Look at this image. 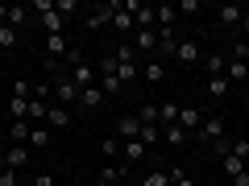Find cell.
<instances>
[{
    "label": "cell",
    "instance_id": "1",
    "mask_svg": "<svg viewBox=\"0 0 249 186\" xmlns=\"http://www.w3.org/2000/svg\"><path fill=\"white\" fill-rule=\"evenodd\" d=\"M196 137H199L204 145H216V141L224 137V120H220V116H204V124L196 128Z\"/></svg>",
    "mask_w": 249,
    "mask_h": 186
},
{
    "label": "cell",
    "instance_id": "2",
    "mask_svg": "<svg viewBox=\"0 0 249 186\" xmlns=\"http://www.w3.org/2000/svg\"><path fill=\"white\" fill-rule=\"evenodd\" d=\"M112 13H116V4H96V9L88 13V29H104V25H112Z\"/></svg>",
    "mask_w": 249,
    "mask_h": 186
},
{
    "label": "cell",
    "instance_id": "3",
    "mask_svg": "<svg viewBox=\"0 0 249 186\" xmlns=\"http://www.w3.org/2000/svg\"><path fill=\"white\" fill-rule=\"evenodd\" d=\"M199 124H204V112H199V108H178V128L196 133Z\"/></svg>",
    "mask_w": 249,
    "mask_h": 186
},
{
    "label": "cell",
    "instance_id": "4",
    "mask_svg": "<svg viewBox=\"0 0 249 186\" xmlns=\"http://www.w3.org/2000/svg\"><path fill=\"white\" fill-rule=\"evenodd\" d=\"M58 99H62V108H67V104H79V87L71 83V75H58Z\"/></svg>",
    "mask_w": 249,
    "mask_h": 186
},
{
    "label": "cell",
    "instance_id": "5",
    "mask_svg": "<svg viewBox=\"0 0 249 186\" xmlns=\"http://www.w3.org/2000/svg\"><path fill=\"white\" fill-rule=\"evenodd\" d=\"M133 50H158V29H133Z\"/></svg>",
    "mask_w": 249,
    "mask_h": 186
},
{
    "label": "cell",
    "instance_id": "6",
    "mask_svg": "<svg viewBox=\"0 0 249 186\" xmlns=\"http://www.w3.org/2000/svg\"><path fill=\"white\" fill-rule=\"evenodd\" d=\"M67 50H71V42L62 33H54V37H46V54H50V62H58V58H67Z\"/></svg>",
    "mask_w": 249,
    "mask_h": 186
},
{
    "label": "cell",
    "instance_id": "7",
    "mask_svg": "<svg viewBox=\"0 0 249 186\" xmlns=\"http://www.w3.org/2000/svg\"><path fill=\"white\" fill-rule=\"evenodd\" d=\"M25 161H29V149H25V145H9V149H4V166H9V170H21Z\"/></svg>",
    "mask_w": 249,
    "mask_h": 186
},
{
    "label": "cell",
    "instance_id": "8",
    "mask_svg": "<svg viewBox=\"0 0 249 186\" xmlns=\"http://www.w3.org/2000/svg\"><path fill=\"white\" fill-rule=\"evenodd\" d=\"M116 133H121L124 141H137V137H142V120H137V116H121V124H116Z\"/></svg>",
    "mask_w": 249,
    "mask_h": 186
},
{
    "label": "cell",
    "instance_id": "9",
    "mask_svg": "<svg viewBox=\"0 0 249 186\" xmlns=\"http://www.w3.org/2000/svg\"><path fill=\"white\" fill-rule=\"evenodd\" d=\"M37 21H42V29H46V37H54V33H62V25H67V17H62L58 9H54V13H46V17H37Z\"/></svg>",
    "mask_w": 249,
    "mask_h": 186
},
{
    "label": "cell",
    "instance_id": "10",
    "mask_svg": "<svg viewBox=\"0 0 249 186\" xmlns=\"http://www.w3.org/2000/svg\"><path fill=\"white\" fill-rule=\"evenodd\" d=\"M104 99H108V95L100 91V83H91V87H83V91H79V104H83V108H100Z\"/></svg>",
    "mask_w": 249,
    "mask_h": 186
},
{
    "label": "cell",
    "instance_id": "11",
    "mask_svg": "<svg viewBox=\"0 0 249 186\" xmlns=\"http://www.w3.org/2000/svg\"><path fill=\"white\" fill-rule=\"evenodd\" d=\"M145 157V145L142 141H124V157H116L121 166H133V161H142Z\"/></svg>",
    "mask_w": 249,
    "mask_h": 186
},
{
    "label": "cell",
    "instance_id": "12",
    "mask_svg": "<svg viewBox=\"0 0 249 186\" xmlns=\"http://www.w3.org/2000/svg\"><path fill=\"white\" fill-rule=\"evenodd\" d=\"M220 166H224V174H229V178H241V174H245V157H237V153H224Z\"/></svg>",
    "mask_w": 249,
    "mask_h": 186
},
{
    "label": "cell",
    "instance_id": "13",
    "mask_svg": "<svg viewBox=\"0 0 249 186\" xmlns=\"http://www.w3.org/2000/svg\"><path fill=\"white\" fill-rule=\"evenodd\" d=\"M175 58H178V62H187V66H191V62H199V46H196V42H178Z\"/></svg>",
    "mask_w": 249,
    "mask_h": 186
},
{
    "label": "cell",
    "instance_id": "14",
    "mask_svg": "<svg viewBox=\"0 0 249 186\" xmlns=\"http://www.w3.org/2000/svg\"><path fill=\"white\" fill-rule=\"evenodd\" d=\"M71 83H75V87H91V83H96V79H91V66H88V62H79V66H75V71H71Z\"/></svg>",
    "mask_w": 249,
    "mask_h": 186
},
{
    "label": "cell",
    "instance_id": "15",
    "mask_svg": "<svg viewBox=\"0 0 249 186\" xmlns=\"http://www.w3.org/2000/svg\"><path fill=\"white\" fill-rule=\"evenodd\" d=\"M158 124H166V128H170V124H178V104H170V99H166V104H158Z\"/></svg>",
    "mask_w": 249,
    "mask_h": 186
},
{
    "label": "cell",
    "instance_id": "16",
    "mask_svg": "<svg viewBox=\"0 0 249 186\" xmlns=\"http://www.w3.org/2000/svg\"><path fill=\"white\" fill-rule=\"evenodd\" d=\"M241 17H245L241 4H220V21H224V25H241Z\"/></svg>",
    "mask_w": 249,
    "mask_h": 186
},
{
    "label": "cell",
    "instance_id": "17",
    "mask_svg": "<svg viewBox=\"0 0 249 186\" xmlns=\"http://www.w3.org/2000/svg\"><path fill=\"white\" fill-rule=\"evenodd\" d=\"M46 116H50L46 99H42V95H34V99H29V112H25V120H46Z\"/></svg>",
    "mask_w": 249,
    "mask_h": 186
},
{
    "label": "cell",
    "instance_id": "18",
    "mask_svg": "<svg viewBox=\"0 0 249 186\" xmlns=\"http://www.w3.org/2000/svg\"><path fill=\"white\" fill-rule=\"evenodd\" d=\"M112 25L121 29V33H133V29H137V25H133V13H124V9L112 13Z\"/></svg>",
    "mask_w": 249,
    "mask_h": 186
},
{
    "label": "cell",
    "instance_id": "19",
    "mask_svg": "<svg viewBox=\"0 0 249 186\" xmlns=\"http://www.w3.org/2000/svg\"><path fill=\"white\" fill-rule=\"evenodd\" d=\"M25 13H29V4H9V21H4V25L21 29V25H25Z\"/></svg>",
    "mask_w": 249,
    "mask_h": 186
},
{
    "label": "cell",
    "instance_id": "20",
    "mask_svg": "<svg viewBox=\"0 0 249 186\" xmlns=\"http://www.w3.org/2000/svg\"><path fill=\"white\" fill-rule=\"evenodd\" d=\"M137 75H142V66H137V62H116V83L137 79Z\"/></svg>",
    "mask_w": 249,
    "mask_h": 186
},
{
    "label": "cell",
    "instance_id": "21",
    "mask_svg": "<svg viewBox=\"0 0 249 186\" xmlns=\"http://www.w3.org/2000/svg\"><path fill=\"white\" fill-rule=\"evenodd\" d=\"M46 120H50V128H67V124H71V112H67V108H50Z\"/></svg>",
    "mask_w": 249,
    "mask_h": 186
},
{
    "label": "cell",
    "instance_id": "22",
    "mask_svg": "<svg viewBox=\"0 0 249 186\" xmlns=\"http://www.w3.org/2000/svg\"><path fill=\"white\" fill-rule=\"evenodd\" d=\"M208 95H212V99H224V95H229V79H220V75L208 79Z\"/></svg>",
    "mask_w": 249,
    "mask_h": 186
},
{
    "label": "cell",
    "instance_id": "23",
    "mask_svg": "<svg viewBox=\"0 0 249 186\" xmlns=\"http://www.w3.org/2000/svg\"><path fill=\"white\" fill-rule=\"evenodd\" d=\"M4 137H9V141H29V120H13V128Z\"/></svg>",
    "mask_w": 249,
    "mask_h": 186
},
{
    "label": "cell",
    "instance_id": "24",
    "mask_svg": "<svg viewBox=\"0 0 249 186\" xmlns=\"http://www.w3.org/2000/svg\"><path fill=\"white\" fill-rule=\"evenodd\" d=\"M25 112H29V99H17V95H13V99H9V116H13V120H25Z\"/></svg>",
    "mask_w": 249,
    "mask_h": 186
},
{
    "label": "cell",
    "instance_id": "25",
    "mask_svg": "<svg viewBox=\"0 0 249 186\" xmlns=\"http://www.w3.org/2000/svg\"><path fill=\"white\" fill-rule=\"evenodd\" d=\"M142 186H170V174H166V170H154V174L142 178Z\"/></svg>",
    "mask_w": 249,
    "mask_h": 186
},
{
    "label": "cell",
    "instance_id": "26",
    "mask_svg": "<svg viewBox=\"0 0 249 186\" xmlns=\"http://www.w3.org/2000/svg\"><path fill=\"white\" fill-rule=\"evenodd\" d=\"M142 75L150 83H158V79H166V66H162V62H150V66H142Z\"/></svg>",
    "mask_w": 249,
    "mask_h": 186
},
{
    "label": "cell",
    "instance_id": "27",
    "mask_svg": "<svg viewBox=\"0 0 249 186\" xmlns=\"http://www.w3.org/2000/svg\"><path fill=\"white\" fill-rule=\"evenodd\" d=\"M175 17H178L175 4H158V25H175Z\"/></svg>",
    "mask_w": 249,
    "mask_h": 186
},
{
    "label": "cell",
    "instance_id": "28",
    "mask_svg": "<svg viewBox=\"0 0 249 186\" xmlns=\"http://www.w3.org/2000/svg\"><path fill=\"white\" fill-rule=\"evenodd\" d=\"M137 141H142L145 149H150V145L158 141V124H142V137H137Z\"/></svg>",
    "mask_w": 249,
    "mask_h": 186
},
{
    "label": "cell",
    "instance_id": "29",
    "mask_svg": "<svg viewBox=\"0 0 249 186\" xmlns=\"http://www.w3.org/2000/svg\"><path fill=\"white\" fill-rule=\"evenodd\" d=\"M17 37H21V29H13V25H0V46H17Z\"/></svg>",
    "mask_w": 249,
    "mask_h": 186
},
{
    "label": "cell",
    "instance_id": "30",
    "mask_svg": "<svg viewBox=\"0 0 249 186\" xmlns=\"http://www.w3.org/2000/svg\"><path fill=\"white\" fill-rule=\"evenodd\" d=\"M170 174V186H196V178H187V170H166Z\"/></svg>",
    "mask_w": 249,
    "mask_h": 186
},
{
    "label": "cell",
    "instance_id": "31",
    "mask_svg": "<svg viewBox=\"0 0 249 186\" xmlns=\"http://www.w3.org/2000/svg\"><path fill=\"white\" fill-rule=\"evenodd\" d=\"M187 137H191V133H187V128H178V124H170V128H166V141H170V145H183Z\"/></svg>",
    "mask_w": 249,
    "mask_h": 186
},
{
    "label": "cell",
    "instance_id": "32",
    "mask_svg": "<svg viewBox=\"0 0 249 186\" xmlns=\"http://www.w3.org/2000/svg\"><path fill=\"white\" fill-rule=\"evenodd\" d=\"M137 120L142 124H158V104H145L142 112H137Z\"/></svg>",
    "mask_w": 249,
    "mask_h": 186
},
{
    "label": "cell",
    "instance_id": "33",
    "mask_svg": "<svg viewBox=\"0 0 249 186\" xmlns=\"http://www.w3.org/2000/svg\"><path fill=\"white\" fill-rule=\"evenodd\" d=\"M229 75H232V79H249V62H237V58H232V62H229Z\"/></svg>",
    "mask_w": 249,
    "mask_h": 186
},
{
    "label": "cell",
    "instance_id": "34",
    "mask_svg": "<svg viewBox=\"0 0 249 186\" xmlns=\"http://www.w3.org/2000/svg\"><path fill=\"white\" fill-rule=\"evenodd\" d=\"M100 91H104V95H116V91H121V83H116V75H104V79H100Z\"/></svg>",
    "mask_w": 249,
    "mask_h": 186
},
{
    "label": "cell",
    "instance_id": "35",
    "mask_svg": "<svg viewBox=\"0 0 249 186\" xmlns=\"http://www.w3.org/2000/svg\"><path fill=\"white\" fill-rule=\"evenodd\" d=\"M50 141V128H29V145H46Z\"/></svg>",
    "mask_w": 249,
    "mask_h": 186
},
{
    "label": "cell",
    "instance_id": "36",
    "mask_svg": "<svg viewBox=\"0 0 249 186\" xmlns=\"http://www.w3.org/2000/svg\"><path fill=\"white\" fill-rule=\"evenodd\" d=\"M204 66H208V75H212V79H216V75H220V71H224V58H220V54H212V58H208V62H204Z\"/></svg>",
    "mask_w": 249,
    "mask_h": 186
},
{
    "label": "cell",
    "instance_id": "37",
    "mask_svg": "<svg viewBox=\"0 0 249 186\" xmlns=\"http://www.w3.org/2000/svg\"><path fill=\"white\" fill-rule=\"evenodd\" d=\"M100 149H104V157H112V161H116V153H121V141H112V137H108V141H100Z\"/></svg>",
    "mask_w": 249,
    "mask_h": 186
},
{
    "label": "cell",
    "instance_id": "38",
    "mask_svg": "<svg viewBox=\"0 0 249 186\" xmlns=\"http://www.w3.org/2000/svg\"><path fill=\"white\" fill-rule=\"evenodd\" d=\"M232 58H237V62H249V37H245V42H237V46H232Z\"/></svg>",
    "mask_w": 249,
    "mask_h": 186
},
{
    "label": "cell",
    "instance_id": "39",
    "mask_svg": "<svg viewBox=\"0 0 249 186\" xmlns=\"http://www.w3.org/2000/svg\"><path fill=\"white\" fill-rule=\"evenodd\" d=\"M158 42H178V33H175V25H158Z\"/></svg>",
    "mask_w": 249,
    "mask_h": 186
},
{
    "label": "cell",
    "instance_id": "40",
    "mask_svg": "<svg viewBox=\"0 0 249 186\" xmlns=\"http://www.w3.org/2000/svg\"><path fill=\"white\" fill-rule=\"evenodd\" d=\"M0 186H21V174H17V170H4V178H0Z\"/></svg>",
    "mask_w": 249,
    "mask_h": 186
},
{
    "label": "cell",
    "instance_id": "41",
    "mask_svg": "<svg viewBox=\"0 0 249 186\" xmlns=\"http://www.w3.org/2000/svg\"><path fill=\"white\" fill-rule=\"evenodd\" d=\"M13 95H17V99H29V83L17 79V83H13Z\"/></svg>",
    "mask_w": 249,
    "mask_h": 186
},
{
    "label": "cell",
    "instance_id": "42",
    "mask_svg": "<svg viewBox=\"0 0 249 186\" xmlns=\"http://www.w3.org/2000/svg\"><path fill=\"white\" fill-rule=\"evenodd\" d=\"M229 153H237V157H249V141H232Z\"/></svg>",
    "mask_w": 249,
    "mask_h": 186
},
{
    "label": "cell",
    "instance_id": "43",
    "mask_svg": "<svg viewBox=\"0 0 249 186\" xmlns=\"http://www.w3.org/2000/svg\"><path fill=\"white\" fill-rule=\"evenodd\" d=\"M100 75H116V54H112V58H104V62H100Z\"/></svg>",
    "mask_w": 249,
    "mask_h": 186
},
{
    "label": "cell",
    "instance_id": "44",
    "mask_svg": "<svg viewBox=\"0 0 249 186\" xmlns=\"http://www.w3.org/2000/svg\"><path fill=\"white\" fill-rule=\"evenodd\" d=\"M54 9H58L62 17H67V13H75V0H54Z\"/></svg>",
    "mask_w": 249,
    "mask_h": 186
},
{
    "label": "cell",
    "instance_id": "45",
    "mask_svg": "<svg viewBox=\"0 0 249 186\" xmlns=\"http://www.w3.org/2000/svg\"><path fill=\"white\" fill-rule=\"evenodd\" d=\"M178 13H199V0H183V4H175Z\"/></svg>",
    "mask_w": 249,
    "mask_h": 186
},
{
    "label": "cell",
    "instance_id": "46",
    "mask_svg": "<svg viewBox=\"0 0 249 186\" xmlns=\"http://www.w3.org/2000/svg\"><path fill=\"white\" fill-rule=\"evenodd\" d=\"M34 186H54V178H50V174H37V178H34Z\"/></svg>",
    "mask_w": 249,
    "mask_h": 186
},
{
    "label": "cell",
    "instance_id": "47",
    "mask_svg": "<svg viewBox=\"0 0 249 186\" xmlns=\"http://www.w3.org/2000/svg\"><path fill=\"white\" fill-rule=\"evenodd\" d=\"M232 186H249V174H241V178H232Z\"/></svg>",
    "mask_w": 249,
    "mask_h": 186
},
{
    "label": "cell",
    "instance_id": "48",
    "mask_svg": "<svg viewBox=\"0 0 249 186\" xmlns=\"http://www.w3.org/2000/svg\"><path fill=\"white\" fill-rule=\"evenodd\" d=\"M4 149H9V137H4V133H0V157H4Z\"/></svg>",
    "mask_w": 249,
    "mask_h": 186
},
{
    "label": "cell",
    "instance_id": "49",
    "mask_svg": "<svg viewBox=\"0 0 249 186\" xmlns=\"http://www.w3.org/2000/svg\"><path fill=\"white\" fill-rule=\"evenodd\" d=\"M241 29H245V33H249V9H245V17H241Z\"/></svg>",
    "mask_w": 249,
    "mask_h": 186
},
{
    "label": "cell",
    "instance_id": "50",
    "mask_svg": "<svg viewBox=\"0 0 249 186\" xmlns=\"http://www.w3.org/2000/svg\"><path fill=\"white\" fill-rule=\"evenodd\" d=\"M91 186H112V182H104V178H96V182H91Z\"/></svg>",
    "mask_w": 249,
    "mask_h": 186
},
{
    "label": "cell",
    "instance_id": "51",
    "mask_svg": "<svg viewBox=\"0 0 249 186\" xmlns=\"http://www.w3.org/2000/svg\"><path fill=\"white\" fill-rule=\"evenodd\" d=\"M4 170H9V166H4V157H0V178H4Z\"/></svg>",
    "mask_w": 249,
    "mask_h": 186
},
{
    "label": "cell",
    "instance_id": "52",
    "mask_svg": "<svg viewBox=\"0 0 249 186\" xmlns=\"http://www.w3.org/2000/svg\"><path fill=\"white\" fill-rule=\"evenodd\" d=\"M0 79H4V62H0Z\"/></svg>",
    "mask_w": 249,
    "mask_h": 186
},
{
    "label": "cell",
    "instance_id": "53",
    "mask_svg": "<svg viewBox=\"0 0 249 186\" xmlns=\"http://www.w3.org/2000/svg\"><path fill=\"white\" fill-rule=\"evenodd\" d=\"M21 186H34V182H21Z\"/></svg>",
    "mask_w": 249,
    "mask_h": 186
},
{
    "label": "cell",
    "instance_id": "54",
    "mask_svg": "<svg viewBox=\"0 0 249 186\" xmlns=\"http://www.w3.org/2000/svg\"><path fill=\"white\" fill-rule=\"evenodd\" d=\"M245 120H249V108H245Z\"/></svg>",
    "mask_w": 249,
    "mask_h": 186
},
{
    "label": "cell",
    "instance_id": "55",
    "mask_svg": "<svg viewBox=\"0 0 249 186\" xmlns=\"http://www.w3.org/2000/svg\"><path fill=\"white\" fill-rule=\"evenodd\" d=\"M0 116H4V108H0Z\"/></svg>",
    "mask_w": 249,
    "mask_h": 186
}]
</instances>
